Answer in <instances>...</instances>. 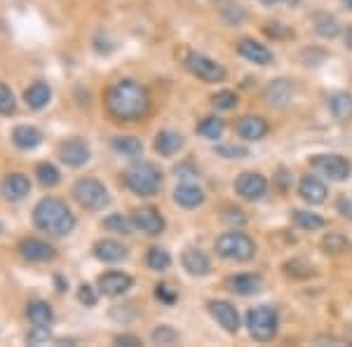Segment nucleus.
<instances>
[{
    "mask_svg": "<svg viewBox=\"0 0 352 347\" xmlns=\"http://www.w3.org/2000/svg\"><path fill=\"white\" fill-rule=\"evenodd\" d=\"M174 174L179 176V179H195V176H197V172L190 167V164H181V167H176Z\"/></svg>",
    "mask_w": 352,
    "mask_h": 347,
    "instance_id": "45",
    "label": "nucleus"
},
{
    "mask_svg": "<svg viewBox=\"0 0 352 347\" xmlns=\"http://www.w3.org/2000/svg\"><path fill=\"white\" fill-rule=\"evenodd\" d=\"M186 68L204 82H221L226 78V68L221 66L219 61L209 59V56H204V54H197V52L186 54Z\"/></svg>",
    "mask_w": 352,
    "mask_h": 347,
    "instance_id": "7",
    "label": "nucleus"
},
{
    "mask_svg": "<svg viewBox=\"0 0 352 347\" xmlns=\"http://www.w3.org/2000/svg\"><path fill=\"white\" fill-rule=\"evenodd\" d=\"M298 195L308 204H322L327 200V186L315 176H305L298 183Z\"/></svg>",
    "mask_w": 352,
    "mask_h": 347,
    "instance_id": "20",
    "label": "nucleus"
},
{
    "mask_svg": "<svg viewBox=\"0 0 352 347\" xmlns=\"http://www.w3.org/2000/svg\"><path fill=\"white\" fill-rule=\"evenodd\" d=\"M78 300H80L82 305H87V307H92L96 305V300H99V295H96V291L89 284H82L80 287V291H78Z\"/></svg>",
    "mask_w": 352,
    "mask_h": 347,
    "instance_id": "41",
    "label": "nucleus"
},
{
    "mask_svg": "<svg viewBox=\"0 0 352 347\" xmlns=\"http://www.w3.org/2000/svg\"><path fill=\"white\" fill-rule=\"evenodd\" d=\"M184 144H186L184 136L179 132H172V129H164V132L155 136V150L164 157H172L174 153H179Z\"/></svg>",
    "mask_w": 352,
    "mask_h": 347,
    "instance_id": "23",
    "label": "nucleus"
},
{
    "mask_svg": "<svg viewBox=\"0 0 352 347\" xmlns=\"http://www.w3.org/2000/svg\"><path fill=\"white\" fill-rule=\"evenodd\" d=\"M16 111V101L14 94L8 85H0V115H12Z\"/></svg>",
    "mask_w": 352,
    "mask_h": 347,
    "instance_id": "37",
    "label": "nucleus"
},
{
    "mask_svg": "<svg viewBox=\"0 0 352 347\" xmlns=\"http://www.w3.org/2000/svg\"><path fill=\"white\" fill-rule=\"evenodd\" d=\"M312 167L331 181H345L352 174V164L343 155H315L312 157Z\"/></svg>",
    "mask_w": 352,
    "mask_h": 347,
    "instance_id": "8",
    "label": "nucleus"
},
{
    "mask_svg": "<svg viewBox=\"0 0 352 347\" xmlns=\"http://www.w3.org/2000/svg\"><path fill=\"white\" fill-rule=\"evenodd\" d=\"M33 221H36V225L43 232H50L54 237H64L76 227V216H73V212L61 200H54V197H45V200L36 204Z\"/></svg>",
    "mask_w": 352,
    "mask_h": 347,
    "instance_id": "2",
    "label": "nucleus"
},
{
    "mask_svg": "<svg viewBox=\"0 0 352 347\" xmlns=\"http://www.w3.org/2000/svg\"><path fill=\"white\" fill-rule=\"evenodd\" d=\"M59 157L68 167H82L89 160V146L82 139H68L59 146Z\"/></svg>",
    "mask_w": 352,
    "mask_h": 347,
    "instance_id": "12",
    "label": "nucleus"
},
{
    "mask_svg": "<svg viewBox=\"0 0 352 347\" xmlns=\"http://www.w3.org/2000/svg\"><path fill=\"white\" fill-rule=\"evenodd\" d=\"M228 223H235V225H242L244 221H247V216H244L240 209H226V216H223Z\"/></svg>",
    "mask_w": 352,
    "mask_h": 347,
    "instance_id": "44",
    "label": "nucleus"
},
{
    "mask_svg": "<svg viewBox=\"0 0 352 347\" xmlns=\"http://www.w3.org/2000/svg\"><path fill=\"white\" fill-rule=\"evenodd\" d=\"M329 108H331L333 117L340 122L352 120V96L348 92H336L329 99Z\"/></svg>",
    "mask_w": 352,
    "mask_h": 347,
    "instance_id": "28",
    "label": "nucleus"
},
{
    "mask_svg": "<svg viewBox=\"0 0 352 347\" xmlns=\"http://www.w3.org/2000/svg\"><path fill=\"white\" fill-rule=\"evenodd\" d=\"M24 99H26V104L31 106V108H45L50 104V99H52V89H50V85H45V82H33L31 87L24 92Z\"/></svg>",
    "mask_w": 352,
    "mask_h": 347,
    "instance_id": "27",
    "label": "nucleus"
},
{
    "mask_svg": "<svg viewBox=\"0 0 352 347\" xmlns=\"http://www.w3.org/2000/svg\"><path fill=\"white\" fill-rule=\"evenodd\" d=\"M217 251L219 256H223V258L228 260H237V263H244V260L254 258V254H256V244L249 235H244V232H223V235L217 240Z\"/></svg>",
    "mask_w": 352,
    "mask_h": 347,
    "instance_id": "5",
    "label": "nucleus"
},
{
    "mask_svg": "<svg viewBox=\"0 0 352 347\" xmlns=\"http://www.w3.org/2000/svg\"><path fill=\"white\" fill-rule=\"evenodd\" d=\"M155 295H157V300H162V303H167V305L176 303V291L169 287V284H157Z\"/></svg>",
    "mask_w": 352,
    "mask_h": 347,
    "instance_id": "42",
    "label": "nucleus"
},
{
    "mask_svg": "<svg viewBox=\"0 0 352 347\" xmlns=\"http://www.w3.org/2000/svg\"><path fill=\"white\" fill-rule=\"evenodd\" d=\"M0 232H3V225H0Z\"/></svg>",
    "mask_w": 352,
    "mask_h": 347,
    "instance_id": "51",
    "label": "nucleus"
},
{
    "mask_svg": "<svg viewBox=\"0 0 352 347\" xmlns=\"http://www.w3.org/2000/svg\"><path fill=\"white\" fill-rule=\"evenodd\" d=\"M228 287H230V291H235L240 295H252L263 289V280H261V275H237V277H230Z\"/></svg>",
    "mask_w": 352,
    "mask_h": 347,
    "instance_id": "26",
    "label": "nucleus"
},
{
    "mask_svg": "<svg viewBox=\"0 0 352 347\" xmlns=\"http://www.w3.org/2000/svg\"><path fill=\"white\" fill-rule=\"evenodd\" d=\"M292 96H294V85L289 80H285V78L272 80L263 92L265 104H268L270 108H287L289 101H292Z\"/></svg>",
    "mask_w": 352,
    "mask_h": 347,
    "instance_id": "13",
    "label": "nucleus"
},
{
    "mask_svg": "<svg viewBox=\"0 0 352 347\" xmlns=\"http://www.w3.org/2000/svg\"><path fill=\"white\" fill-rule=\"evenodd\" d=\"M338 212L345 216V219H352V200L348 197H340L338 200Z\"/></svg>",
    "mask_w": 352,
    "mask_h": 347,
    "instance_id": "47",
    "label": "nucleus"
},
{
    "mask_svg": "<svg viewBox=\"0 0 352 347\" xmlns=\"http://www.w3.org/2000/svg\"><path fill=\"white\" fill-rule=\"evenodd\" d=\"M217 153L221 157H226V160H240V157H247V148L242 146H235V144H226V146H219Z\"/></svg>",
    "mask_w": 352,
    "mask_h": 347,
    "instance_id": "39",
    "label": "nucleus"
},
{
    "mask_svg": "<svg viewBox=\"0 0 352 347\" xmlns=\"http://www.w3.org/2000/svg\"><path fill=\"white\" fill-rule=\"evenodd\" d=\"M73 197L78 200V204L89 212H101L104 207H109L111 197L109 190L104 188V183H99L96 179H80L73 186Z\"/></svg>",
    "mask_w": 352,
    "mask_h": 347,
    "instance_id": "6",
    "label": "nucleus"
},
{
    "mask_svg": "<svg viewBox=\"0 0 352 347\" xmlns=\"http://www.w3.org/2000/svg\"><path fill=\"white\" fill-rule=\"evenodd\" d=\"M237 52H240L247 61H254V64H258V66L272 64V52L265 47V45H261L258 41H249V38H244V41L237 43Z\"/></svg>",
    "mask_w": 352,
    "mask_h": 347,
    "instance_id": "15",
    "label": "nucleus"
},
{
    "mask_svg": "<svg viewBox=\"0 0 352 347\" xmlns=\"http://www.w3.org/2000/svg\"><path fill=\"white\" fill-rule=\"evenodd\" d=\"M26 317H28V320H31L33 326L47 328L50 324L54 322L52 305L45 303V300H33V303H28V305H26Z\"/></svg>",
    "mask_w": 352,
    "mask_h": 347,
    "instance_id": "22",
    "label": "nucleus"
},
{
    "mask_svg": "<svg viewBox=\"0 0 352 347\" xmlns=\"http://www.w3.org/2000/svg\"><path fill=\"white\" fill-rule=\"evenodd\" d=\"M132 289V277L124 272H106L99 277V291L104 295H122Z\"/></svg>",
    "mask_w": 352,
    "mask_h": 347,
    "instance_id": "14",
    "label": "nucleus"
},
{
    "mask_svg": "<svg viewBox=\"0 0 352 347\" xmlns=\"http://www.w3.org/2000/svg\"><path fill=\"white\" fill-rule=\"evenodd\" d=\"M104 225L109 227V230H113V232H122V235H129V232H132L134 221L132 219H124L122 214H113V216H109V219L104 221Z\"/></svg>",
    "mask_w": 352,
    "mask_h": 347,
    "instance_id": "36",
    "label": "nucleus"
},
{
    "mask_svg": "<svg viewBox=\"0 0 352 347\" xmlns=\"http://www.w3.org/2000/svg\"><path fill=\"white\" fill-rule=\"evenodd\" d=\"M209 315L219 322V326H223V331L228 333H237L240 331V315L230 303L226 300H212L209 303Z\"/></svg>",
    "mask_w": 352,
    "mask_h": 347,
    "instance_id": "10",
    "label": "nucleus"
},
{
    "mask_svg": "<svg viewBox=\"0 0 352 347\" xmlns=\"http://www.w3.org/2000/svg\"><path fill=\"white\" fill-rule=\"evenodd\" d=\"M124 183L132 192L141 197H151L155 195L157 190H160L162 186V174L160 169L155 167V164L151 162H139L134 164L132 169H127V174H124Z\"/></svg>",
    "mask_w": 352,
    "mask_h": 347,
    "instance_id": "3",
    "label": "nucleus"
},
{
    "mask_svg": "<svg viewBox=\"0 0 352 347\" xmlns=\"http://www.w3.org/2000/svg\"><path fill=\"white\" fill-rule=\"evenodd\" d=\"M237 134L247 141H261L268 134V122L258 115H244L242 120L237 122Z\"/></svg>",
    "mask_w": 352,
    "mask_h": 347,
    "instance_id": "17",
    "label": "nucleus"
},
{
    "mask_svg": "<svg viewBox=\"0 0 352 347\" xmlns=\"http://www.w3.org/2000/svg\"><path fill=\"white\" fill-rule=\"evenodd\" d=\"M94 256L104 263H120L127 258V249L116 240H99L94 244Z\"/></svg>",
    "mask_w": 352,
    "mask_h": 347,
    "instance_id": "19",
    "label": "nucleus"
},
{
    "mask_svg": "<svg viewBox=\"0 0 352 347\" xmlns=\"http://www.w3.org/2000/svg\"><path fill=\"white\" fill-rule=\"evenodd\" d=\"M235 190H237V195H240L242 200L256 202V200H261V197L265 195V190H268V181H265L263 176L256 174V172H244V174L237 176Z\"/></svg>",
    "mask_w": 352,
    "mask_h": 347,
    "instance_id": "9",
    "label": "nucleus"
},
{
    "mask_svg": "<svg viewBox=\"0 0 352 347\" xmlns=\"http://www.w3.org/2000/svg\"><path fill=\"white\" fill-rule=\"evenodd\" d=\"M36 176H38V181H41L43 186H47V188H52L59 183V169L54 167V164H50V162H41L36 167Z\"/></svg>",
    "mask_w": 352,
    "mask_h": 347,
    "instance_id": "35",
    "label": "nucleus"
},
{
    "mask_svg": "<svg viewBox=\"0 0 352 347\" xmlns=\"http://www.w3.org/2000/svg\"><path fill=\"white\" fill-rule=\"evenodd\" d=\"M176 340H179V333H176L172 326H157L155 331H153V343H157V345H172Z\"/></svg>",
    "mask_w": 352,
    "mask_h": 347,
    "instance_id": "38",
    "label": "nucleus"
},
{
    "mask_svg": "<svg viewBox=\"0 0 352 347\" xmlns=\"http://www.w3.org/2000/svg\"><path fill=\"white\" fill-rule=\"evenodd\" d=\"M174 202L181 204L184 209H195V207H200V204L204 202V192L197 186L184 183V186H179L174 190Z\"/></svg>",
    "mask_w": 352,
    "mask_h": 347,
    "instance_id": "25",
    "label": "nucleus"
},
{
    "mask_svg": "<svg viewBox=\"0 0 352 347\" xmlns=\"http://www.w3.org/2000/svg\"><path fill=\"white\" fill-rule=\"evenodd\" d=\"M181 263H184V267L188 270V275L192 277H204V275H209V258L204 256L200 249H195V247H190V249H186L184 256H181Z\"/></svg>",
    "mask_w": 352,
    "mask_h": 347,
    "instance_id": "18",
    "label": "nucleus"
},
{
    "mask_svg": "<svg viewBox=\"0 0 352 347\" xmlns=\"http://www.w3.org/2000/svg\"><path fill=\"white\" fill-rule=\"evenodd\" d=\"M113 150L122 153L127 157H139L141 150H144V144L134 136H118V139H113Z\"/></svg>",
    "mask_w": 352,
    "mask_h": 347,
    "instance_id": "29",
    "label": "nucleus"
},
{
    "mask_svg": "<svg viewBox=\"0 0 352 347\" xmlns=\"http://www.w3.org/2000/svg\"><path fill=\"white\" fill-rule=\"evenodd\" d=\"M315 31L322 38H336L340 33V24L333 19L331 14H317L315 16Z\"/></svg>",
    "mask_w": 352,
    "mask_h": 347,
    "instance_id": "30",
    "label": "nucleus"
},
{
    "mask_svg": "<svg viewBox=\"0 0 352 347\" xmlns=\"http://www.w3.org/2000/svg\"><path fill=\"white\" fill-rule=\"evenodd\" d=\"M343 3H345V5H348V8L352 10V0H343Z\"/></svg>",
    "mask_w": 352,
    "mask_h": 347,
    "instance_id": "50",
    "label": "nucleus"
},
{
    "mask_svg": "<svg viewBox=\"0 0 352 347\" xmlns=\"http://www.w3.org/2000/svg\"><path fill=\"white\" fill-rule=\"evenodd\" d=\"M277 326H280V317H277L275 307L258 305L247 312V328L254 340L258 343H268L277 335Z\"/></svg>",
    "mask_w": 352,
    "mask_h": 347,
    "instance_id": "4",
    "label": "nucleus"
},
{
    "mask_svg": "<svg viewBox=\"0 0 352 347\" xmlns=\"http://www.w3.org/2000/svg\"><path fill=\"white\" fill-rule=\"evenodd\" d=\"M43 340H47V328L36 326V331L26 335V343L28 345H38V343H43Z\"/></svg>",
    "mask_w": 352,
    "mask_h": 347,
    "instance_id": "43",
    "label": "nucleus"
},
{
    "mask_svg": "<svg viewBox=\"0 0 352 347\" xmlns=\"http://www.w3.org/2000/svg\"><path fill=\"white\" fill-rule=\"evenodd\" d=\"M263 5H277V3H282V0H261Z\"/></svg>",
    "mask_w": 352,
    "mask_h": 347,
    "instance_id": "49",
    "label": "nucleus"
},
{
    "mask_svg": "<svg viewBox=\"0 0 352 347\" xmlns=\"http://www.w3.org/2000/svg\"><path fill=\"white\" fill-rule=\"evenodd\" d=\"M212 104L219 108V111H232L237 106V94L235 92H219L212 99Z\"/></svg>",
    "mask_w": 352,
    "mask_h": 347,
    "instance_id": "40",
    "label": "nucleus"
},
{
    "mask_svg": "<svg viewBox=\"0 0 352 347\" xmlns=\"http://www.w3.org/2000/svg\"><path fill=\"white\" fill-rule=\"evenodd\" d=\"M345 43H348V49H352V28L348 31V36H345Z\"/></svg>",
    "mask_w": 352,
    "mask_h": 347,
    "instance_id": "48",
    "label": "nucleus"
},
{
    "mask_svg": "<svg viewBox=\"0 0 352 347\" xmlns=\"http://www.w3.org/2000/svg\"><path fill=\"white\" fill-rule=\"evenodd\" d=\"M21 256H24L26 260H31V263H47V260H52L56 251L52 244L43 242V240H26L21 242Z\"/></svg>",
    "mask_w": 352,
    "mask_h": 347,
    "instance_id": "16",
    "label": "nucleus"
},
{
    "mask_svg": "<svg viewBox=\"0 0 352 347\" xmlns=\"http://www.w3.org/2000/svg\"><path fill=\"white\" fill-rule=\"evenodd\" d=\"M12 141L16 148H21V150H33V148L41 146L43 134H41V129H36V127L19 124V127H14V132H12Z\"/></svg>",
    "mask_w": 352,
    "mask_h": 347,
    "instance_id": "24",
    "label": "nucleus"
},
{
    "mask_svg": "<svg viewBox=\"0 0 352 347\" xmlns=\"http://www.w3.org/2000/svg\"><path fill=\"white\" fill-rule=\"evenodd\" d=\"M151 99L144 85L136 80H120L116 82L106 94V108L118 120H139L148 113Z\"/></svg>",
    "mask_w": 352,
    "mask_h": 347,
    "instance_id": "1",
    "label": "nucleus"
},
{
    "mask_svg": "<svg viewBox=\"0 0 352 347\" xmlns=\"http://www.w3.org/2000/svg\"><path fill=\"white\" fill-rule=\"evenodd\" d=\"M132 221H134V225L139 227L141 232H146V235H151V237L160 235V232L164 230L162 214L157 212V209H153V207L136 209V212L132 214Z\"/></svg>",
    "mask_w": 352,
    "mask_h": 347,
    "instance_id": "11",
    "label": "nucleus"
},
{
    "mask_svg": "<svg viewBox=\"0 0 352 347\" xmlns=\"http://www.w3.org/2000/svg\"><path fill=\"white\" fill-rule=\"evenodd\" d=\"M197 132H200L204 139H219V136L223 134V120H219V117H214V115L204 117V120L197 124Z\"/></svg>",
    "mask_w": 352,
    "mask_h": 347,
    "instance_id": "34",
    "label": "nucleus"
},
{
    "mask_svg": "<svg viewBox=\"0 0 352 347\" xmlns=\"http://www.w3.org/2000/svg\"><path fill=\"white\" fill-rule=\"evenodd\" d=\"M146 263H148L151 270H157V272H162V270H167L169 265H172V256H169L164 249L160 247H153L151 251H148V258H146Z\"/></svg>",
    "mask_w": 352,
    "mask_h": 347,
    "instance_id": "32",
    "label": "nucleus"
},
{
    "mask_svg": "<svg viewBox=\"0 0 352 347\" xmlns=\"http://www.w3.org/2000/svg\"><path fill=\"white\" fill-rule=\"evenodd\" d=\"M31 190V183L24 174H10L8 179L3 181V195L8 197L10 202H21Z\"/></svg>",
    "mask_w": 352,
    "mask_h": 347,
    "instance_id": "21",
    "label": "nucleus"
},
{
    "mask_svg": "<svg viewBox=\"0 0 352 347\" xmlns=\"http://www.w3.org/2000/svg\"><path fill=\"white\" fill-rule=\"evenodd\" d=\"M116 345H124V347H136L141 345V340L136 335H118L116 338Z\"/></svg>",
    "mask_w": 352,
    "mask_h": 347,
    "instance_id": "46",
    "label": "nucleus"
},
{
    "mask_svg": "<svg viewBox=\"0 0 352 347\" xmlns=\"http://www.w3.org/2000/svg\"><path fill=\"white\" fill-rule=\"evenodd\" d=\"M294 221L296 225H300L303 230H320V227L327 225V221L322 216L312 214V212H294Z\"/></svg>",
    "mask_w": 352,
    "mask_h": 347,
    "instance_id": "33",
    "label": "nucleus"
},
{
    "mask_svg": "<svg viewBox=\"0 0 352 347\" xmlns=\"http://www.w3.org/2000/svg\"><path fill=\"white\" fill-rule=\"evenodd\" d=\"M322 249L327 254H345L350 249V242L340 232H329V235L322 237Z\"/></svg>",
    "mask_w": 352,
    "mask_h": 347,
    "instance_id": "31",
    "label": "nucleus"
}]
</instances>
